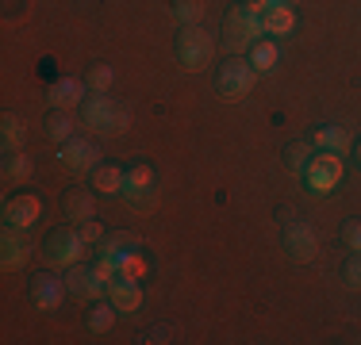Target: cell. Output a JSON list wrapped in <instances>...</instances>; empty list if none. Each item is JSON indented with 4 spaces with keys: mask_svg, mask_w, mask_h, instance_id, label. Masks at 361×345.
Listing matches in <instances>:
<instances>
[{
    "mask_svg": "<svg viewBox=\"0 0 361 345\" xmlns=\"http://www.w3.org/2000/svg\"><path fill=\"white\" fill-rule=\"evenodd\" d=\"M81 119H85V131H92V134H119V131H127V111L119 108L108 92H92V96H85Z\"/></svg>",
    "mask_w": 361,
    "mask_h": 345,
    "instance_id": "1",
    "label": "cell"
},
{
    "mask_svg": "<svg viewBox=\"0 0 361 345\" xmlns=\"http://www.w3.org/2000/svg\"><path fill=\"white\" fill-rule=\"evenodd\" d=\"M254 81H257V69L250 65V58L243 54H231L227 62L219 65V77H216V89L223 100H246L254 92Z\"/></svg>",
    "mask_w": 361,
    "mask_h": 345,
    "instance_id": "2",
    "label": "cell"
},
{
    "mask_svg": "<svg viewBox=\"0 0 361 345\" xmlns=\"http://www.w3.org/2000/svg\"><path fill=\"white\" fill-rule=\"evenodd\" d=\"M265 34L262 27V15H254L250 8H231L227 12V23H223V42H227L231 54H246L257 39Z\"/></svg>",
    "mask_w": 361,
    "mask_h": 345,
    "instance_id": "3",
    "label": "cell"
},
{
    "mask_svg": "<svg viewBox=\"0 0 361 345\" xmlns=\"http://www.w3.org/2000/svg\"><path fill=\"white\" fill-rule=\"evenodd\" d=\"M85 246H89V242L81 238V230H70V227L50 230V234L42 238V261L54 265V269H73L85 257Z\"/></svg>",
    "mask_w": 361,
    "mask_h": 345,
    "instance_id": "4",
    "label": "cell"
},
{
    "mask_svg": "<svg viewBox=\"0 0 361 345\" xmlns=\"http://www.w3.org/2000/svg\"><path fill=\"white\" fill-rule=\"evenodd\" d=\"M212 58H216V42H212L208 31L200 27H180L177 34V62L188 69V73H196V69H208Z\"/></svg>",
    "mask_w": 361,
    "mask_h": 345,
    "instance_id": "5",
    "label": "cell"
},
{
    "mask_svg": "<svg viewBox=\"0 0 361 345\" xmlns=\"http://www.w3.org/2000/svg\"><path fill=\"white\" fill-rule=\"evenodd\" d=\"M304 180L315 196H331L342 180V153H331V150L312 153V161H307V169H304Z\"/></svg>",
    "mask_w": 361,
    "mask_h": 345,
    "instance_id": "6",
    "label": "cell"
},
{
    "mask_svg": "<svg viewBox=\"0 0 361 345\" xmlns=\"http://www.w3.org/2000/svg\"><path fill=\"white\" fill-rule=\"evenodd\" d=\"M285 249H288L292 261L307 265V261H315V253H319V238H315V230L307 227V222L285 219Z\"/></svg>",
    "mask_w": 361,
    "mask_h": 345,
    "instance_id": "7",
    "label": "cell"
},
{
    "mask_svg": "<svg viewBox=\"0 0 361 345\" xmlns=\"http://www.w3.org/2000/svg\"><path fill=\"white\" fill-rule=\"evenodd\" d=\"M39 215H42V200H39V196L20 192V196H12V200L4 203V227L27 230V227H35V222H39Z\"/></svg>",
    "mask_w": 361,
    "mask_h": 345,
    "instance_id": "8",
    "label": "cell"
},
{
    "mask_svg": "<svg viewBox=\"0 0 361 345\" xmlns=\"http://www.w3.org/2000/svg\"><path fill=\"white\" fill-rule=\"evenodd\" d=\"M66 276H50V272H39L35 280H31V303H35L39 310H58L62 307V296H66Z\"/></svg>",
    "mask_w": 361,
    "mask_h": 345,
    "instance_id": "9",
    "label": "cell"
},
{
    "mask_svg": "<svg viewBox=\"0 0 361 345\" xmlns=\"http://www.w3.org/2000/svg\"><path fill=\"white\" fill-rule=\"evenodd\" d=\"M58 158L66 161L70 169H77V172H85V169H97L100 165V150H97V142H89V138H70V142H62V153Z\"/></svg>",
    "mask_w": 361,
    "mask_h": 345,
    "instance_id": "10",
    "label": "cell"
},
{
    "mask_svg": "<svg viewBox=\"0 0 361 345\" xmlns=\"http://www.w3.org/2000/svg\"><path fill=\"white\" fill-rule=\"evenodd\" d=\"M27 257H31V246H27V238H23V230L4 227V238H0V261H4V269L20 272L23 265H27Z\"/></svg>",
    "mask_w": 361,
    "mask_h": 345,
    "instance_id": "11",
    "label": "cell"
},
{
    "mask_svg": "<svg viewBox=\"0 0 361 345\" xmlns=\"http://www.w3.org/2000/svg\"><path fill=\"white\" fill-rule=\"evenodd\" d=\"M66 288H70L73 296H81V299H85V296H89V299H100V296L108 291V284L97 276V269H89V265L77 261L73 269L66 272Z\"/></svg>",
    "mask_w": 361,
    "mask_h": 345,
    "instance_id": "12",
    "label": "cell"
},
{
    "mask_svg": "<svg viewBox=\"0 0 361 345\" xmlns=\"http://www.w3.org/2000/svg\"><path fill=\"white\" fill-rule=\"evenodd\" d=\"M119 196H127L135 207H142L154 196V169L142 165V161H139V165H131V169H127V180H123V192H119Z\"/></svg>",
    "mask_w": 361,
    "mask_h": 345,
    "instance_id": "13",
    "label": "cell"
},
{
    "mask_svg": "<svg viewBox=\"0 0 361 345\" xmlns=\"http://www.w3.org/2000/svg\"><path fill=\"white\" fill-rule=\"evenodd\" d=\"M108 299L119 307V315H135V310L142 307V288H139V280L116 276V280L108 284Z\"/></svg>",
    "mask_w": 361,
    "mask_h": 345,
    "instance_id": "14",
    "label": "cell"
},
{
    "mask_svg": "<svg viewBox=\"0 0 361 345\" xmlns=\"http://www.w3.org/2000/svg\"><path fill=\"white\" fill-rule=\"evenodd\" d=\"M85 92H89V89H85V81H77V77H62V81L50 84L47 96H50V108H66V111H70V108H77V104H85Z\"/></svg>",
    "mask_w": 361,
    "mask_h": 345,
    "instance_id": "15",
    "label": "cell"
},
{
    "mask_svg": "<svg viewBox=\"0 0 361 345\" xmlns=\"http://www.w3.org/2000/svg\"><path fill=\"white\" fill-rule=\"evenodd\" d=\"M262 27L269 39H281V34H292V27H296V8L292 4H273L269 12L262 15Z\"/></svg>",
    "mask_w": 361,
    "mask_h": 345,
    "instance_id": "16",
    "label": "cell"
},
{
    "mask_svg": "<svg viewBox=\"0 0 361 345\" xmlns=\"http://www.w3.org/2000/svg\"><path fill=\"white\" fill-rule=\"evenodd\" d=\"M312 146L315 150H331V153H346L350 146H354V134H350L346 127H319V131L312 134Z\"/></svg>",
    "mask_w": 361,
    "mask_h": 345,
    "instance_id": "17",
    "label": "cell"
},
{
    "mask_svg": "<svg viewBox=\"0 0 361 345\" xmlns=\"http://www.w3.org/2000/svg\"><path fill=\"white\" fill-rule=\"evenodd\" d=\"M277 62H281V46L269 39V34H262V39L250 46V65L257 69V73H273Z\"/></svg>",
    "mask_w": 361,
    "mask_h": 345,
    "instance_id": "18",
    "label": "cell"
},
{
    "mask_svg": "<svg viewBox=\"0 0 361 345\" xmlns=\"http://www.w3.org/2000/svg\"><path fill=\"white\" fill-rule=\"evenodd\" d=\"M123 180H127V172L119 169V165H104V161H100V165L92 169V188H97V192H104V196L123 192Z\"/></svg>",
    "mask_w": 361,
    "mask_h": 345,
    "instance_id": "19",
    "label": "cell"
},
{
    "mask_svg": "<svg viewBox=\"0 0 361 345\" xmlns=\"http://www.w3.org/2000/svg\"><path fill=\"white\" fill-rule=\"evenodd\" d=\"M131 249H139V234H127V230H116V234H104L100 238V257H123L131 253Z\"/></svg>",
    "mask_w": 361,
    "mask_h": 345,
    "instance_id": "20",
    "label": "cell"
},
{
    "mask_svg": "<svg viewBox=\"0 0 361 345\" xmlns=\"http://www.w3.org/2000/svg\"><path fill=\"white\" fill-rule=\"evenodd\" d=\"M62 207H66V215H70L73 222L92 219V192H85V188H70L66 200H62Z\"/></svg>",
    "mask_w": 361,
    "mask_h": 345,
    "instance_id": "21",
    "label": "cell"
},
{
    "mask_svg": "<svg viewBox=\"0 0 361 345\" xmlns=\"http://www.w3.org/2000/svg\"><path fill=\"white\" fill-rule=\"evenodd\" d=\"M0 131H4V150H23V142H27V127H23L20 115H12V111H4V119H0Z\"/></svg>",
    "mask_w": 361,
    "mask_h": 345,
    "instance_id": "22",
    "label": "cell"
},
{
    "mask_svg": "<svg viewBox=\"0 0 361 345\" xmlns=\"http://www.w3.org/2000/svg\"><path fill=\"white\" fill-rule=\"evenodd\" d=\"M31 177V158L23 150H12L4 153V180L8 184H23V180Z\"/></svg>",
    "mask_w": 361,
    "mask_h": 345,
    "instance_id": "23",
    "label": "cell"
},
{
    "mask_svg": "<svg viewBox=\"0 0 361 345\" xmlns=\"http://www.w3.org/2000/svg\"><path fill=\"white\" fill-rule=\"evenodd\" d=\"M73 115H70V111H66V108H54V111H50V115H47V134L50 138H54V142H70V138H73Z\"/></svg>",
    "mask_w": 361,
    "mask_h": 345,
    "instance_id": "24",
    "label": "cell"
},
{
    "mask_svg": "<svg viewBox=\"0 0 361 345\" xmlns=\"http://www.w3.org/2000/svg\"><path fill=\"white\" fill-rule=\"evenodd\" d=\"M312 150H315V146L304 142V138H300V142H288L285 146V165H288V172H296V177H300V172L307 169V161H312Z\"/></svg>",
    "mask_w": 361,
    "mask_h": 345,
    "instance_id": "25",
    "label": "cell"
},
{
    "mask_svg": "<svg viewBox=\"0 0 361 345\" xmlns=\"http://www.w3.org/2000/svg\"><path fill=\"white\" fill-rule=\"evenodd\" d=\"M116 315H119V307L111 303H100V307H92V315H89V330L92 334H104V330H111V326H116Z\"/></svg>",
    "mask_w": 361,
    "mask_h": 345,
    "instance_id": "26",
    "label": "cell"
},
{
    "mask_svg": "<svg viewBox=\"0 0 361 345\" xmlns=\"http://www.w3.org/2000/svg\"><path fill=\"white\" fill-rule=\"evenodd\" d=\"M200 12H204L200 0H173V20L180 23V27H196Z\"/></svg>",
    "mask_w": 361,
    "mask_h": 345,
    "instance_id": "27",
    "label": "cell"
},
{
    "mask_svg": "<svg viewBox=\"0 0 361 345\" xmlns=\"http://www.w3.org/2000/svg\"><path fill=\"white\" fill-rule=\"evenodd\" d=\"M111 81H116V69H111V65H92L89 77H85V89H89V92H108Z\"/></svg>",
    "mask_w": 361,
    "mask_h": 345,
    "instance_id": "28",
    "label": "cell"
},
{
    "mask_svg": "<svg viewBox=\"0 0 361 345\" xmlns=\"http://www.w3.org/2000/svg\"><path fill=\"white\" fill-rule=\"evenodd\" d=\"M116 265H119V276H127V280H139V276L146 272V261H142V253H139V249H131V253H123Z\"/></svg>",
    "mask_w": 361,
    "mask_h": 345,
    "instance_id": "29",
    "label": "cell"
},
{
    "mask_svg": "<svg viewBox=\"0 0 361 345\" xmlns=\"http://www.w3.org/2000/svg\"><path fill=\"white\" fill-rule=\"evenodd\" d=\"M342 276H346V288L361 291V253H350V261L342 265Z\"/></svg>",
    "mask_w": 361,
    "mask_h": 345,
    "instance_id": "30",
    "label": "cell"
},
{
    "mask_svg": "<svg viewBox=\"0 0 361 345\" xmlns=\"http://www.w3.org/2000/svg\"><path fill=\"white\" fill-rule=\"evenodd\" d=\"M342 242L350 246V253H361V219H350L342 227Z\"/></svg>",
    "mask_w": 361,
    "mask_h": 345,
    "instance_id": "31",
    "label": "cell"
},
{
    "mask_svg": "<svg viewBox=\"0 0 361 345\" xmlns=\"http://www.w3.org/2000/svg\"><path fill=\"white\" fill-rule=\"evenodd\" d=\"M81 238L92 246V242H100V238H104V227H100L97 219H85V222H81Z\"/></svg>",
    "mask_w": 361,
    "mask_h": 345,
    "instance_id": "32",
    "label": "cell"
},
{
    "mask_svg": "<svg viewBox=\"0 0 361 345\" xmlns=\"http://www.w3.org/2000/svg\"><path fill=\"white\" fill-rule=\"evenodd\" d=\"M246 8H250L254 15H265L269 12V0H246Z\"/></svg>",
    "mask_w": 361,
    "mask_h": 345,
    "instance_id": "33",
    "label": "cell"
},
{
    "mask_svg": "<svg viewBox=\"0 0 361 345\" xmlns=\"http://www.w3.org/2000/svg\"><path fill=\"white\" fill-rule=\"evenodd\" d=\"M273 4H296V0H269V8H273Z\"/></svg>",
    "mask_w": 361,
    "mask_h": 345,
    "instance_id": "34",
    "label": "cell"
},
{
    "mask_svg": "<svg viewBox=\"0 0 361 345\" xmlns=\"http://www.w3.org/2000/svg\"><path fill=\"white\" fill-rule=\"evenodd\" d=\"M357 165H361V142H357Z\"/></svg>",
    "mask_w": 361,
    "mask_h": 345,
    "instance_id": "35",
    "label": "cell"
}]
</instances>
